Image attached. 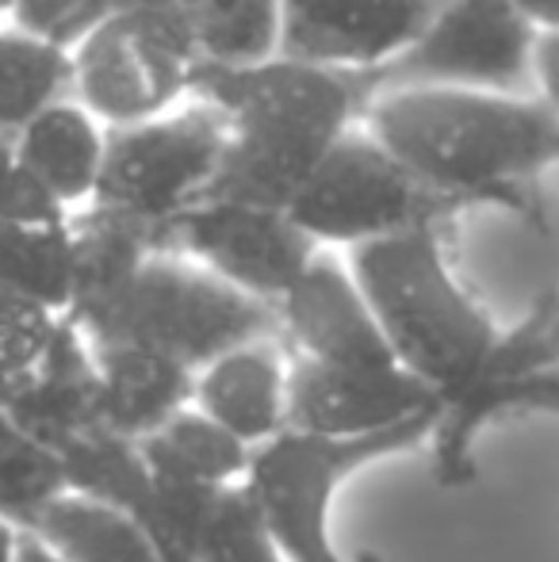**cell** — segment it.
Instances as JSON below:
<instances>
[{
    "mask_svg": "<svg viewBox=\"0 0 559 562\" xmlns=\"http://www.w3.org/2000/svg\"><path fill=\"white\" fill-rule=\"evenodd\" d=\"M540 35H556L559 31V0H510Z\"/></svg>",
    "mask_w": 559,
    "mask_h": 562,
    "instance_id": "1f68e13d",
    "label": "cell"
},
{
    "mask_svg": "<svg viewBox=\"0 0 559 562\" xmlns=\"http://www.w3.org/2000/svg\"><path fill=\"white\" fill-rule=\"evenodd\" d=\"M108 154V126L74 97L46 108L12 138V157L66 215L92 207Z\"/></svg>",
    "mask_w": 559,
    "mask_h": 562,
    "instance_id": "2e32d148",
    "label": "cell"
},
{
    "mask_svg": "<svg viewBox=\"0 0 559 562\" xmlns=\"http://www.w3.org/2000/svg\"><path fill=\"white\" fill-rule=\"evenodd\" d=\"M112 15H142L192 35V0H104V20Z\"/></svg>",
    "mask_w": 559,
    "mask_h": 562,
    "instance_id": "f546056e",
    "label": "cell"
},
{
    "mask_svg": "<svg viewBox=\"0 0 559 562\" xmlns=\"http://www.w3.org/2000/svg\"><path fill=\"white\" fill-rule=\"evenodd\" d=\"M559 414V371L533 379H483L476 375L463 391L440 402L433 425V479L445 490H463L476 482V437L487 422L506 414Z\"/></svg>",
    "mask_w": 559,
    "mask_h": 562,
    "instance_id": "d6986e66",
    "label": "cell"
},
{
    "mask_svg": "<svg viewBox=\"0 0 559 562\" xmlns=\"http://www.w3.org/2000/svg\"><path fill=\"white\" fill-rule=\"evenodd\" d=\"M66 211L51 203L27 172L15 165L12 149L0 157V223H27V226H51L66 223Z\"/></svg>",
    "mask_w": 559,
    "mask_h": 562,
    "instance_id": "f1b7e54d",
    "label": "cell"
},
{
    "mask_svg": "<svg viewBox=\"0 0 559 562\" xmlns=\"http://www.w3.org/2000/svg\"><path fill=\"white\" fill-rule=\"evenodd\" d=\"M15 551H20V532L0 520V562H15Z\"/></svg>",
    "mask_w": 559,
    "mask_h": 562,
    "instance_id": "e575fe53",
    "label": "cell"
},
{
    "mask_svg": "<svg viewBox=\"0 0 559 562\" xmlns=\"http://www.w3.org/2000/svg\"><path fill=\"white\" fill-rule=\"evenodd\" d=\"M100 371V432L142 445L195 398V371L146 345H92Z\"/></svg>",
    "mask_w": 559,
    "mask_h": 562,
    "instance_id": "9a60e30c",
    "label": "cell"
},
{
    "mask_svg": "<svg viewBox=\"0 0 559 562\" xmlns=\"http://www.w3.org/2000/svg\"><path fill=\"white\" fill-rule=\"evenodd\" d=\"M165 252L208 268L242 295L277 311L322 249L291 223L288 211L203 200L165 229Z\"/></svg>",
    "mask_w": 559,
    "mask_h": 562,
    "instance_id": "30bf717a",
    "label": "cell"
},
{
    "mask_svg": "<svg viewBox=\"0 0 559 562\" xmlns=\"http://www.w3.org/2000/svg\"><path fill=\"white\" fill-rule=\"evenodd\" d=\"M440 414V409H437ZM437 414L406 422L391 432L357 440H322L283 429L269 445H261L249 459L246 494L269 525L272 540L288 562H345L329 540V505L345 479L365 471L368 463L395 451H411L433 437ZM357 562H380L360 555Z\"/></svg>",
    "mask_w": 559,
    "mask_h": 562,
    "instance_id": "5b68a950",
    "label": "cell"
},
{
    "mask_svg": "<svg viewBox=\"0 0 559 562\" xmlns=\"http://www.w3.org/2000/svg\"><path fill=\"white\" fill-rule=\"evenodd\" d=\"M277 322L280 337L295 345L299 360L357 371L399 368L349 265L326 249L277 303Z\"/></svg>",
    "mask_w": 559,
    "mask_h": 562,
    "instance_id": "4fadbf2b",
    "label": "cell"
},
{
    "mask_svg": "<svg viewBox=\"0 0 559 562\" xmlns=\"http://www.w3.org/2000/svg\"><path fill=\"white\" fill-rule=\"evenodd\" d=\"M223 157L226 115L203 100H188L149 123L108 131L92 207L154 229L165 252V229L208 200Z\"/></svg>",
    "mask_w": 559,
    "mask_h": 562,
    "instance_id": "8992f818",
    "label": "cell"
},
{
    "mask_svg": "<svg viewBox=\"0 0 559 562\" xmlns=\"http://www.w3.org/2000/svg\"><path fill=\"white\" fill-rule=\"evenodd\" d=\"M74 97V54L4 23L0 27V134L15 138L46 108Z\"/></svg>",
    "mask_w": 559,
    "mask_h": 562,
    "instance_id": "7402d4cb",
    "label": "cell"
},
{
    "mask_svg": "<svg viewBox=\"0 0 559 562\" xmlns=\"http://www.w3.org/2000/svg\"><path fill=\"white\" fill-rule=\"evenodd\" d=\"M66 494H74L66 456L23 437L4 417L0 422V520L23 536Z\"/></svg>",
    "mask_w": 559,
    "mask_h": 562,
    "instance_id": "cb8c5ba5",
    "label": "cell"
},
{
    "mask_svg": "<svg viewBox=\"0 0 559 562\" xmlns=\"http://www.w3.org/2000/svg\"><path fill=\"white\" fill-rule=\"evenodd\" d=\"M360 126L437 200L476 203L559 169V119L537 97L395 89L360 100Z\"/></svg>",
    "mask_w": 559,
    "mask_h": 562,
    "instance_id": "6da1fadb",
    "label": "cell"
},
{
    "mask_svg": "<svg viewBox=\"0 0 559 562\" xmlns=\"http://www.w3.org/2000/svg\"><path fill=\"white\" fill-rule=\"evenodd\" d=\"M20 379L23 375H12L8 368H0V422L8 417V406H12V394H15V386H20Z\"/></svg>",
    "mask_w": 559,
    "mask_h": 562,
    "instance_id": "836d02e7",
    "label": "cell"
},
{
    "mask_svg": "<svg viewBox=\"0 0 559 562\" xmlns=\"http://www.w3.org/2000/svg\"><path fill=\"white\" fill-rule=\"evenodd\" d=\"M440 409V398L403 368L357 371L326 363H288V429L322 440L391 432Z\"/></svg>",
    "mask_w": 559,
    "mask_h": 562,
    "instance_id": "7c38bea8",
    "label": "cell"
},
{
    "mask_svg": "<svg viewBox=\"0 0 559 562\" xmlns=\"http://www.w3.org/2000/svg\"><path fill=\"white\" fill-rule=\"evenodd\" d=\"M15 562H58L43 543H35L31 536H20V551H15Z\"/></svg>",
    "mask_w": 559,
    "mask_h": 562,
    "instance_id": "d6a6232c",
    "label": "cell"
},
{
    "mask_svg": "<svg viewBox=\"0 0 559 562\" xmlns=\"http://www.w3.org/2000/svg\"><path fill=\"white\" fill-rule=\"evenodd\" d=\"M97 23H104V0H15L12 8V27L69 54Z\"/></svg>",
    "mask_w": 559,
    "mask_h": 562,
    "instance_id": "83f0119b",
    "label": "cell"
},
{
    "mask_svg": "<svg viewBox=\"0 0 559 562\" xmlns=\"http://www.w3.org/2000/svg\"><path fill=\"white\" fill-rule=\"evenodd\" d=\"M200 66L188 31L142 15L97 23L74 50V100L108 131L149 123L192 100Z\"/></svg>",
    "mask_w": 559,
    "mask_h": 562,
    "instance_id": "9c48e42d",
    "label": "cell"
},
{
    "mask_svg": "<svg viewBox=\"0 0 559 562\" xmlns=\"http://www.w3.org/2000/svg\"><path fill=\"white\" fill-rule=\"evenodd\" d=\"M200 66L254 69L283 54V0H192Z\"/></svg>",
    "mask_w": 559,
    "mask_h": 562,
    "instance_id": "603a6c76",
    "label": "cell"
},
{
    "mask_svg": "<svg viewBox=\"0 0 559 562\" xmlns=\"http://www.w3.org/2000/svg\"><path fill=\"white\" fill-rule=\"evenodd\" d=\"M62 318L66 314H58L54 306L23 291L0 288V368H8L12 375H31L58 337Z\"/></svg>",
    "mask_w": 559,
    "mask_h": 562,
    "instance_id": "4316f807",
    "label": "cell"
},
{
    "mask_svg": "<svg viewBox=\"0 0 559 562\" xmlns=\"http://www.w3.org/2000/svg\"><path fill=\"white\" fill-rule=\"evenodd\" d=\"M192 100L226 115V157L208 200L288 211L322 157L360 123L353 77L272 58L254 69L195 66Z\"/></svg>",
    "mask_w": 559,
    "mask_h": 562,
    "instance_id": "7a4b0ae2",
    "label": "cell"
},
{
    "mask_svg": "<svg viewBox=\"0 0 559 562\" xmlns=\"http://www.w3.org/2000/svg\"><path fill=\"white\" fill-rule=\"evenodd\" d=\"M540 31L510 0H440L425 31L380 74L360 77V100L395 89L537 97Z\"/></svg>",
    "mask_w": 559,
    "mask_h": 562,
    "instance_id": "52a82bcc",
    "label": "cell"
},
{
    "mask_svg": "<svg viewBox=\"0 0 559 562\" xmlns=\"http://www.w3.org/2000/svg\"><path fill=\"white\" fill-rule=\"evenodd\" d=\"M69 265H74L69 218L51 226L0 223V288L23 291L66 314Z\"/></svg>",
    "mask_w": 559,
    "mask_h": 562,
    "instance_id": "d4e9b609",
    "label": "cell"
},
{
    "mask_svg": "<svg viewBox=\"0 0 559 562\" xmlns=\"http://www.w3.org/2000/svg\"><path fill=\"white\" fill-rule=\"evenodd\" d=\"M8 422L23 437L66 451L100 432V371L92 345L69 318L46 348L38 368L20 379L8 406Z\"/></svg>",
    "mask_w": 559,
    "mask_h": 562,
    "instance_id": "5bb4252c",
    "label": "cell"
},
{
    "mask_svg": "<svg viewBox=\"0 0 559 562\" xmlns=\"http://www.w3.org/2000/svg\"><path fill=\"white\" fill-rule=\"evenodd\" d=\"M537 100L559 119V31L540 35L537 43Z\"/></svg>",
    "mask_w": 559,
    "mask_h": 562,
    "instance_id": "4dcf8cb0",
    "label": "cell"
},
{
    "mask_svg": "<svg viewBox=\"0 0 559 562\" xmlns=\"http://www.w3.org/2000/svg\"><path fill=\"white\" fill-rule=\"evenodd\" d=\"M89 345H146L185 368L203 371L219 356L257 340H277V311L211 276L208 268L154 252L123 299L85 329Z\"/></svg>",
    "mask_w": 559,
    "mask_h": 562,
    "instance_id": "277c9868",
    "label": "cell"
},
{
    "mask_svg": "<svg viewBox=\"0 0 559 562\" xmlns=\"http://www.w3.org/2000/svg\"><path fill=\"white\" fill-rule=\"evenodd\" d=\"M195 409L242 445L261 448L288 429V363L272 340L242 345L195 371Z\"/></svg>",
    "mask_w": 559,
    "mask_h": 562,
    "instance_id": "e0dca14e",
    "label": "cell"
},
{
    "mask_svg": "<svg viewBox=\"0 0 559 562\" xmlns=\"http://www.w3.org/2000/svg\"><path fill=\"white\" fill-rule=\"evenodd\" d=\"M200 562H288L246 486L219 494L200 536Z\"/></svg>",
    "mask_w": 559,
    "mask_h": 562,
    "instance_id": "484cf974",
    "label": "cell"
},
{
    "mask_svg": "<svg viewBox=\"0 0 559 562\" xmlns=\"http://www.w3.org/2000/svg\"><path fill=\"white\" fill-rule=\"evenodd\" d=\"M138 448L142 463L154 479L185 482V486L226 490L234 479H246L254 448L211 422L200 409H180L172 422H165L154 437H146Z\"/></svg>",
    "mask_w": 559,
    "mask_h": 562,
    "instance_id": "44dd1931",
    "label": "cell"
},
{
    "mask_svg": "<svg viewBox=\"0 0 559 562\" xmlns=\"http://www.w3.org/2000/svg\"><path fill=\"white\" fill-rule=\"evenodd\" d=\"M345 265L406 375L440 402L476 379L499 329L460 283L437 226L360 245Z\"/></svg>",
    "mask_w": 559,
    "mask_h": 562,
    "instance_id": "3957f363",
    "label": "cell"
},
{
    "mask_svg": "<svg viewBox=\"0 0 559 562\" xmlns=\"http://www.w3.org/2000/svg\"><path fill=\"white\" fill-rule=\"evenodd\" d=\"M12 8H15V0H0V27L12 23Z\"/></svg>",
    "mask_w": 559,
    "mask_h": 562,
    "instance_id": "d590c367",
    "label": "cell"
},
{
    "mask_svg": "<svg viewBox=\"0 0 559 562\" xmlns=\"http://www.w3.org/2000/svg\"><path fill=\"white\" fill-rule=\"evenodd\" d=\"M69 237H74V265H69L66 318L85 334L120 303L142 265L161 252V237L97 207L69 215Z\"/></svg>",
    "mask_w": 559,
    "mask_h": 562,
    "instance_id": "ac0fdd59",
    "label": "cell"
},
{
    "mask_svg": "<svg viewBox=\"0 0 559 562\" xmlns=\"http://www.w3.org/2000/svg\"><path fill=\"white\" fill-rule=\"evenodd\" d=\"M23 536L43 543L58 562H161L127 509L89 494H66Z\"/></svg>",
    "mask_w": 559,
    "mask_h": 562,
    "instance_id": "ffe728a7",
    "label": "cell"
},
{
    "mask_svg": "<svg viewBox=\"0 0 559 562\" xmlns=\"http://www.w3.org/2000/svg\"><path fill=\"white\" fill-rule=\"evenodd\" d=\"M440 0H283V58L353 81L380 74L425 31Z\"/></svg>",
    "mask_w": 559,
    "mask_h": 562,
    "instance_id": "8fae6325",
    "label": "cell"
},
{
    "mask_svg": "<svg viewBox=\"0 0 559 562\" xmlns=\"http://www.w3.org/2000/svg\"><path fill=\"white\" fill-rule=\"evenodd\" d=\"M452 211V203L425 192L360 123L322 157L288 203L291 223L326 252H353L383 237L437 226Z\"/></svg>",
    "mask_w": 559,
    "mask_h": 562,
    "instance_id": "ba28073f",
    "label": "cell"
}]
</instances>
